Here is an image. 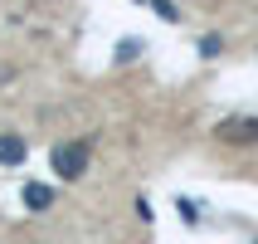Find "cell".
Instances as JSON below:
<instances>
[{
	"label": "cell",
	"instance_id": "7a4b0ae2",
	"mask_svg": "<svg viewBox=\"0 0 258 244\" xmlns=\"http://www.w3.org/2000/svg\"><path fill=\"white\" fill-rule=\"evenodd\" d=\"M215 132L219 142H258V117H224Z\"/></svg>",
	"mask_w": 258,
	"mask_h": 244
},
{
	"label": "cell",
	"instance_id": "277c9868",
	"mask_svg": "<svg viewBox=\"0 0 258 244\" xmlns=\"http://www.w3.org/2000/svg\"><path fill=\"white\" fill-rule=\"evenodd\" d=\"M20 161H25V137L0 132V166H20Z\"/></svg>",
	"mask_w": 258,
	"mask_h": 244
},
{
	"label": "cell",
	"instance_id": "8992f818",
	"mask_svg": "<svg viewBox=\"0 0 258 244\" xmlns=\"http://www.w3.org/2000/svg\"><path fill=\"white\" fill-rule=\"evenodd\" d=\"M219 49H224V39H219V34H200V54H205V59H215Z\"/></svg>",
	"mask_w": 258,
	"mask_h": 244
},
{
	"label": "cell",
	"instance_id": "ba28073f",
	"mask_svg": "<svg viewBox=\"0 0 258 244\" xmlns=\"http://www.w3.org/2000/svg\"><path fill=\"white\" fill-rule=\"evenodd\" d=\"M253 244H258V239H253Z\"/></svg>",
	"mask_w": 258,
	"mask_h": 244
},
{
	"label": "cell",
	"instance_id": "6da1fadb",
	"mask_svg": "<svg viewBox=\"0 0 258 244\" xmlns=\"http://www.w3.org/2000/svg\"><path fill=\"white\" fill-rule=\"evenodd\" d=\"M49 166L58 171V181H78L88 171V142H58L49 152Z\"/></svg>",
	"mask_w": 258,
	"mask_h": 244
},
{
	"label": "cell",
	"instance_id": "52a82bcc",
	"mask_svg": "<svg viewBox=\"0 0 258 244\" xmlns=\"http://www.w3.org/2000/svg\"><path fill=\"white\" fill-rule=\"evenodd\" d=\"M151 5H156L161 20H180V5H175V0H151Z\"/></svg>",
	"mask_w": 258,
	"mask_h": 244
},
{
	"label": "cell",
	"instance_id": "3957f363",
	"mask_svg": "<svg viewBox=\"0 0 258 244\" xmlns=\"http://www.w3.org/2000/svg\"><path fill=\"white\" fill-rule=\"evenodd\" d=\"M49 205H54V186H44V181H29V186H25V210L44 215Z\"/></svg>",
	"mask_w": 258,
	"mask_h": 244
},
{
	"label": "cell",
	"instance_id": "5b68a950",
	"mask_svg": "<svg viewBox=\"0 0 258 244\" xmlns=\"http://www.w3.org/2000/svg\"><path fill=\"white\" fill-rule=\"evenodd\" d=\"M137 54H142V39H122L117 44V64H132Z\"/></svg>",
	"mask_w": 258,
	"mask_h": 244
}]
</instances>
